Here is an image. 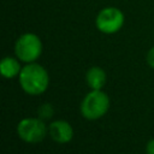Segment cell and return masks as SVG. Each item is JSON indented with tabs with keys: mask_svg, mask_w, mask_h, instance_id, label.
Segmentation results:
<instances>
[{
	"mask_svg": "<svg viewBox=\"0 0 154 154\" xmlns=\"http://www.w3.org/2000/svg\"><path fill=\"white\" fill-rule=\"evenodd\" d=\"M18 79L23 91L29 95H40L45 93L49 84L47 70L37 63L25 64L22 67Z\"/></svg>",
	"mask_w": 154,
	"mask_h": 154,
	"instance_id": "6da1fadb",
	"label": "cell"
},
{
	"mask_svg": "<svg viewBox=\"0 0 154 154\" xmlns=\"http://www.w3.org/2000/svg\"><path fill=\"white\" fill-rule=\"evenodd\" d=\"M109 108L108 95L101 89H91L82 100L79 109L83 118L88 120H96L102 118Z\"/></svg>",
	"mask_w": 154,
	"mask_h": 154,
	"instance_id": "7a4b0ae2",
	"label": "cell"
},
{
	"mask_svg": "<svg viewBox=\"0 0 154 154\" xmlns=\"http://www.w3.org/2000/svg\"><path fill=\"white\" fill-rule=\"evenodd\" d=\"M42 41L35 32H24L14 42V55L25 64L35 63L42 54Z\"/></svg>",
	"mask_w": 154,
	"mask_h": 154,
	"instance_id": "3957f363",
	"label": "cell"
},
{
	"mask_svg": "<svg viewBox=\"0 0 154 154\" xmlns=\"http://www.w3.org/2000/svg\"><path fill=\"white\" fill-rule=\"evenodd\" d=\"M125 23V14L116 6H106L101 8L95 17L96 29L106 35L118 32Z\"/></svg>",
	"mask_w": 154,
	"mask_h": 154,
	"instance_id": "277c9868",
	"label": "cell"
},
{
	"mask_svg": "<svg viewBox=\"0 0 154 154\" xmlns=\"http://www.w3.org/2000/svg\"><path fill=\"white\" fill-rule=\"evenodd\" d=\"M48 132V128L41 118H24L17 124L18 137L26 143L41 142Z\"/></svg>",
	"mask_w": 154,
	"mask_h": 154,
	"instance_id": "5b68a950",
	"label": "cell"
},
{
	"mask_svg": "<svg viewBox=\"0 0 154 154\" xmlns=\"http://www.w3.org/2000/svg\"><path fill=\"white\" fill-rule=\"evenodd\" d=\"M48 134L51 138L57 143H67L73 137V129L66 120H54L48 125Z\"/></svg>",
	"mask_w": 154,
	"mask_h": 154,
	"instance_id": "8992f818",
	"label": "cell"
},
{
	"mask_svg": "<svg viewBox=\"0 0 154 154\" xmlns=\"http://www.w3.org/2000/svg\"><path fill=\"white\" fill-rule=\"evenodd\" d=\"M106 81V71L100 66H91L85 72V82L90 89H102Z\"/></svg>",
	"mask_w": 154,
	"mask_h": 154,
	"instance_id": "52a82bcc",
	"label": "cell"
},
{
	"mask_svg": "<svg viewBox=\"0 0 154 154\" xmlns=\"http://www.w3.org/2000/svg\"><path fill=\"white\" fill-rule=\"evenodd\" d=\"M22 67L23 66L20 65V60L17 57H5L0 63V72L2 77L7 79L19 76Z\"/></svg>",
	"mask_w": 154,
	"mask_h": 154,
	"instance_id": "ba28073f",
	"label": "cell"
},
{
	"mask_svg": "<svg viewBox=\"0 0 154 154\" xmlns=\"http://www.w3.org/2000/svg\"><path fill=\"white\" fill-rule=\"evenodd\" d=\"M54 114V108L51 103H42L38 108H37V116L38 118H41L42 120L45 119H51Z\"/></svg>",
	"mask_w": 154,
	"mask_h": 154,
	"instance_id": "9c48e42d",
	"label": "cell"
},
{
	"mask_svg": "<svg viewBox=\"0 0 154 154\" xmlns=\"http://www.w3.org/2000/svg\"><path fill=\"white\" fill-rule=\"evenodd\" d=\"M146 60H147V64H148L152 69H154V46L148 51L147 57H146Z\"/></svg>",
	"mask_w": 154,
	"mask_h": 154,
	"instance_id": "30bf717a",
	"label": "cell"
},
{
	"mask_svg": "<svg viewBox=\"0 0 154 154\" xmlns=\"http://www.w3.org/2000/svg\"><path fill=\"white\" fill-rule=\"evenodd\" d=\"M146 153L147 154H154V138L149 140L146 146Z\"/></svg>",
	"mask_w": 154,
	"mask_h": 154,
	"instance_id": "8fae6325",
	"label": "cell"
}]
</instances>
